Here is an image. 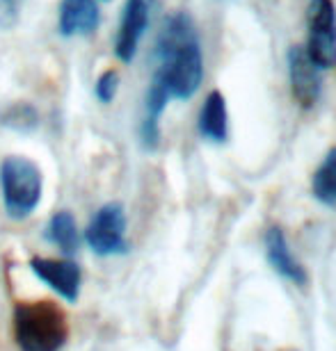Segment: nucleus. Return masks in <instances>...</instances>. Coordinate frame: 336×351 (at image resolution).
Here are the masks:
<instances>
[{
	"label": "nucleus",
	"mask_w": 336,
	"mask_h": 351,
	"mask_svg": "<svg viewBox=\"0 0 336 351\" xmlns=\"http://www.w3.org/2000/svg\"><path fill=\"white\" fill-rule=\"evenodd\" d=\"M156 78L170 91V98L188 101L204 80V55L197 25L190 14L177 12L165 21L156 44Z\"/></svg>",
	"instance_id": "nucleus-1"
},
{
	"label": "nucleus",
	"mask_w": 336,
	"mask_h": 351,
	"mask_svg": "<svg viewBox=\"0 0 336 351\" xmlns=\"http://www.w3.org/2000/svg\"><path fill=\"white\" fill-rule=\"evenodd\" d=\"M12 331L19 351H62L69 340V319L65 311L48 299L16 301Z\"/></svg>",
	"instance_id": "nucleus-2"
},
{
	"label": "nucleus",
	"mask_w": 336,
	"mask_h": 351,
	"mask_svg": "<svg viewBox=\"0 0 336 351\" xmlns=\"http://www.w3.org/2000/svg\"><path fill=\"white\" fill-rule=\"evenodd\" d=\"M0 192L12 219H25L37 210L44 192V176L32 160L10 156L0 165Z\"/></svg>",
	"instance_id": "nucleus-3"
},
{
	"label": "nucleus",
	"mask_w": 336,
	"mask_h": 351,
	"mask_svg": "<svg viewBox=\"0 0 336 351\" xmlns=\"http://www.w3.org/2000/svg\"><path fill=\"white\" fill-rule=\"evenodd\" d=\"M309 41L306 53L318 69L336 66V7L334 0H309L306 7Z\"/></svg>",
	"instance_id": "nucleus-4"
},
{
	"label": "nucleus",
	"mask_w": 336,
	"mask_h": 351,
	"mask_svg": "<svg viewBox=\"0 0 336 351\" xmlns=\"http://www.w3.org/2000/svg\"><path fill=\"white\" fill-rule=\"evenodd\" d=\"M85 242L96 256H117L128 251L126 213L122 203H106L96 210V215L85 228Z\"/></svg>",
	"instance_id": "nucleus-5"
},
{
	"label": "nucleus",
	"mask_w": 336,
	"mask_h": 351,
	"mask_svg": "<svg viewBox=\"0 0 336 351\" xmlns=\"http://www.w3.org/2000/svg\"><path fill=\"white\" fill-rule=\"evenodd\" d=\"M151 5L153 0H126L115 39V53L124 64H131L133 58H135L139 41H142L146 27H149Z\"/></svg>",
	"instance_id": "nucleus-6"
},
{
	"label": "nucleus",
	"mask_w": 336,
	"mask_h": 351,
	"mask_svg": "<svg viewBox=\"0 0 336 351\" xmlns=\"http://www.w3.org/2000/svg\"><path fill=\"white\" fill-rule=\"evenodd\" d=\"M286 62H289V78H291V89L293 96L300 108L309 110L318 103L320 98V69L313 64V60L309 58L304 46H291L289 55H286Z\"/></svg>",
	"instance_id": "nucleus-7"
},
{
	"label": "nucleus",
	"mask_w": 336,
	"mask_h": 351,
	"mask_svg": "<svg viewBox=\"0 0 336 351\" xmlns=\"http://www.w3.org/2000/svg\"><path fill=\"white\" fill-rule=\"evenodd\" d=\"M30 269L39 280L58 292L69 304H76L80 297L82 271L80 267L71 261H55V258H32Z\"/></svg>",
	"instance_id": "nucleus-8"
},
{
	"label": "nucleus",
	"mask_w": 336,
	"mask_h": 351,
	"mask_svg": "<svg viewBox=\"0 0 336 351\" xmlns=\"http://www.w3.org/2000/svg\"><path fill=\"white\" fill-rule=\"evenodd\" d=\"M101 23L96 0H62L58 14V30L62 37H89Z\"/></svg>",
	"instance_id": "nucleus-9"
},
{
	"label": "nucleus",
	"mask_w": 336,
	"mask_h": 351,
	"mask_svg": "<svg viewBox=\"0 0 336 351\" xmlns=\"http://www.w3.org/2000/svg\"><path fill=\"white\" fill-rule=\"evenodd\" d=\"M265 258H268V263L272 265V269H275L279 276H284L286 280H291V283H295V285L306 283L304 267L293 256L289 240H286L284 230L279 226H272L268 228V233H265Z\"/></svg>",
	"instance_id": "nucleus-10"
},
{
	"label": "nucleus",
	"mask_w": 336,
	"mask_h": 351,
	"mask_svg": "<svg viewBox=\"0 0 336 351\" xmlns=\"http://www.w3.org/2000/svg\"><path fill=\"white\" fill-rule=\"evenodd\" d=\"M170 103V91L165 89V85L160 82V78L153 75L149 89H146L144 98V117L139 123V139H142L144 149L153 151L160 144V117Z\"/></svg>",
	"instance_id": "nucleus-11"
},
{
	"label": "nucleus",
	"mask_w": 336,
	"mask_h": 351,
	"mask_svg": "<svg viewBox=\"0 0 336 351\" xmlns=\"http://www.w3.org/2000/svg\"><path fill=\"white\" fill-rule=\"evenodd\" d=\"M199 135L213 144H224L229 137V117H227V101L222 91H211L206 96L199 112Z\"/></svg>",
	"instance_id": "nucleus-12"
},
{
	"label": "nucleus",
	"mask_w": 336,
	"mask_h": 351,
	"mask_svg": "<svg viewBox=\"0 0 336 351\" xmlns=\"http://www.w3.org/2000/svg\"><path fill=\"white\" fill-rule=\"evenodd\" d=\"M46 240L58 247L62 254L71 256L80 247V235H78V223H76L74 215L69 210H60L55 213L46 223Z\"/></svg>",
	"instance_id": "nucleus-13"
},
{
	"label": "nucleus",
	"mask_w": 336,
	"mask_h": 351,
	"mask_svg": "<svg viewBox=\"0 0 336 351\" xmlns=\"http://www.w3.org/2000/svg\"><path fill=\"white\" fill-rule=\"evenodd\" d=\"M313 196L325 203V206H336V146L327 151V156L323 158V162L313 173L311 180Z\"/></svg>",
	"instance_id": "nucleus-14"
},
{
	"label": "nucleus",
	"mask_w": 336,
	"mask_h": 351,
	"mask_svg": "<svg viewBox=\"0 0 336 351\" xmlns=\"http://www.w3.org/2000/svg\"><path fill=\"white\" fill-rule=\"evenodd\" d=\"M0 123L16 132H30L39 125V112L30 103H14L0 114Z\"/></svg>",
	"instance_id": "nucleus-15"
},
{
	"label": "nucleus",
	"mask_w": 336,
	"mask_h": 351,
	"mask_svg": "<svg viewBox=\"0 0 336 351\" xmlns=\"http://www.w3.org/2000/svg\"><path fill=\"white\" fill-rule=\"evenodd\" d=\"M119 82H122V78H119V71H115V69H108V71H103L99 75V80H96V85H94V96L99 98V103L108 105L115 101V96L119 91Z\"/></svg>",
	"instance_id": "nucleus-16"
},
{
	"label": "nucleus",
	"mask_w": 336,
	"mask_h": 351,
	"mask_svg": "<svg viewBox=\"0 0 336 351\" xmlns=\"http://www.w3.org/2000/svg\"><path fill=\"white\" fill-rule=\"evenodd\" d=\"M19 21L16 0H0V30H12Z\"/></svg>",
	"instance_id": "nucleus-17"
}]
</instances>
